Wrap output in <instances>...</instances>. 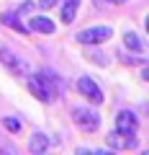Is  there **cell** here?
I'll return each instance as SVG.
<instances>
[{"label": "cell", "instance_id": "cell-1", "mask_svg": "<svg viewBox=\"0 0 149 155\" xmlns=\"http://www.w3.org/2000/svg\"><path fill=\"white\" fill-rule=\"evenodd\" d=\"M26 85H28V91H31V96H33V98H39L41 104H54L57 96H59V91H57L49 70L28 72V75H26Z\"/></svg>", "mask_w": 149, "mask_h": 155}, {"label": "cell", "instance_id": "cell-2", "mask_svg": "<svg viewBox=\"0 0 149 155\" xmlns=\"http://www.w3.org/2000/svg\"><path fill=\"white\" fill-rule=\"evenodd\" d=\"M72 122L77 124L80 132L93 134V132L100 129V114L95 109H88V106H75L72 109Z\"/></svg>", "mask_w": 149, "mask_h": 155}, {"label": "cell", "instance_id": "cell-3", "mask_svg": "<svg viewBox=\"0 0 149 155\" xmlns=\"http://www.w3.org/2000/svg\"><path fill=\"white\" fill-rule=\"evenodd\" d=\"M0 65L5 67L11 75H16V78H26L28 72H31V65H28L26 57H21V54H16V52L5 49V47H0Z\"/></svg>", "mask_w": 149, "mask_h": 155}, {"label": "cell", "instance_id": "cell-4", "mask_svg": "<svg viewBox=\"0 0 149 155\" xmlns=\"http://www.w3.org/2000/svg\"><path fill=\"white\" fill-rule=\"evenodd\" d=\"M75 88H77V93L85 96V98H88L93 106H100V104L105 101L103 88H100V85L95 83V78H90V75H80L77 83H75Z\"/></svg>", "mask_w": 149, "mask_h": 155}, {"label": "cell", "instance_id": "cell-5", "mask_svg": "<svg viewBox=\"0 0 149 155\" xmlns=\"http://www.w3.org/2000/svg\"><path fill=\"white\" fill-rule=\"evenodd\" d=\"M113 36V28L110 26H88L82 31H77V44H88V47H95V44H103Z\"/></svg>", "mask_w": 149, "mask_h": 155}, {"label": "cell", "instance_id": "cell-6", "mask_svg": "<svg viewBox=\"0 0 149 155\" xmlns=\"http://www.w3.org/2000/svg\"><path fill=\"white\" fill-rule=\"evenodd\" d=\"M116 132L123 137H136L139 134V116L131 109H121L116 114Z\"/></svg>", "mask_w": 149, "mask_h": 155}, {"label": "cell", "instance_id": "cell-7", "mask_svg": "<svg viewBox=\"0 0 149 155\" xmlns=\"http://www.w3.org/2000/svg\"><path fill=\"white\" fill-rule=\"evenodd\" d=\"M54 31H57V23L49 16H31V21H28V34H46V36H51Z\"/></svg>", "mask_w": 149, "mask_h": 155}, {"label": "cell", "instance_id": "cell-8", "mask_svg": "<svg viewBox=\"0 0 149 155\" xmlns=\"http://www.w3.org/2000/svg\"><path fill=\"white\" fill-rule=\"evenodd\" d=\"M0 23L8 26V28H13V31H18V34H28V26L21 21V16H18L16 11H3L0 13Z\"/></svg>", "mask_w": 149, "mask_h": 155}, {"label": "cell", "instance_id": "cell-9", "mask_svg": "<svg viewBox=\"0 0 149 155\" xmlns=\"http://www.w3.org/2000/svg\"><path fill=\"white\" fill-rule=\"evenodd\" d=\"M80 3H82V0H62V11H59L62 23H67V26H70V23L75 21V18H77Z\"/></svg>", "mask_w": 149, "mask_h": 155}, {"label": "cell", "instance_id": "cell-10", "mask_svg": "<svg viewBox=\"0 0 149 155\" xmlns=\"http://www.w3.org/2000/svg\"><path fill=\"white\" fill-rule=\"evenodd\" d=\"M49 147H51V140L46 137L44 132H36V134H31V140H28V153L39 155V153H46Z\"/></svg>", "mask_w": 149, "mask_h": 155}, {"label": "cell", "instance_id": "cell-11", "mask_svg": "<svg viewBox=\"0 0 149 155\" xmlns=\"http://www.w3.org/2000/svg\"><path fill=\"white\" fill-rule=\"evenodd\" d=\"M123 47H126L129 52H136V54H144V49H147V44H144L141 39H139V34L131 31V28L123 31Z\"/></svg>", "mask_w": 149, "mask_h": 155}, {"label": "cell", "instance_id": "cell-12", "mask_svg": "<svg viewBox=\"0 0 149 155\" xmlns=\"http://www.w3.org/2000/svg\"><path fill=\"white\" fill-rule=\"evenodd\" d=\"M85 57H88L90 62H95V65H100V67H108V65H110V54H103V52H100V49L85 52Z\"/></svg>", "mask_w": 149, "mask_h": 155}, {"label": "cell", "instance_id": "cell-13", "mask_svg": "<svg viewBox=\"0 0 149 155\" xmlns=\"http://www.w3.org/2000/svg\"><path fill=\"white\" fill-rule=\"evenodd\" d=\"M116 57L123 62V65H144V57H141V54H126L123 49H118Z\"/></svg>", "mask_w": 149, "mask_h": 155}, {"label": "cell", "instance_id": "cell-14", "mask_svg": "<svg viewBox=\"0 0 149 155\" xmlns=\"http://www.w3.org/2000/svg\"><path fill=\"white\" fill-rule=\"evenodd\" d=\"M3 127H5L11 134H18L23 129V124H21V119H16V116H5V119H3Z\"/></svg>", "mask_w": 149, "mask_h": 155}, {"label": "cell", "instance_id": "cell-15", "mask_svg": "<svg viewBox=\"0 0 149 155\" xmlns=\"http://www.w3.org/2000/svg\"><path fill=\"white\" fill-rule=\"evenodd\" d=\"M33 11H36V3H31V0H26V3H21V5L16 8L18 16H31Z\"/></svg>", "mask_w": 149, "mask_h": 155}, {"label": "cell", "instance_id": "cell-16", "mask_svg": "<svg viewBox=\"0 0 149 155\" xmlns=\"http://www.w3.org/2000/svg\"><path fill=\"white\" fill-rule=\"evenodd\" d=\"M57 3H59V0H39V8H44V11H51Z\"/></svg>", "mask_w": 149, "mask_h": 155}, {"label": "cell", "instance_id": "cell-17", "mask_svg": "<svg viewBox=\"0 0 149 155\" xmlns=\"http://www.w3.org/2000/svg\"><path fill=\"white\" fill-rule=\"evenodd\" d=\"M93 5L95 8H105V5H110V0H93Z\"/></svg>", "mask_w": 149, "mask_h": 155}, {"label": "cell", "instance_id": "cell-18", "mask_svg": "<svg viewBox=\"0 0 149 155\" xmlns=\"http://www.w3.org/2000/svg\"><path fill=\"white\" fill-rule=\"evenodd\" d=\"M126 0H110V5H123Z\"/></svg>", "mask_w": 149, "mask_h": 155}]
</instances>
